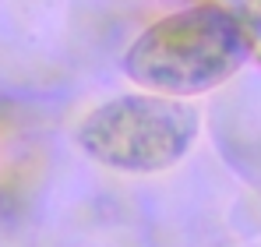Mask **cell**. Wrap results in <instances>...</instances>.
I'll return each mask as SVG.
<instances>
[{"instance_id":"obj_1","label":"cell","mask_w":261,"mask_h":247,"mask_svg":"<svg viewBox=\"0 0 261 247\" xmlns=\"http://www.w3.org/2000/svg\"><path fill=\"white\" fill-rule=\"evenodd\" d=\"M251 50L254 42L229 7L198 4L152 21L127 46L124 75L145 92L194 99L229 82Z\"/></svg>"},{"instance_id":"obj_2","label":"cell","mask_w":261,"mask_h":247,"mask_svg":"<svg viewBox=\"0 0 261 247\" xmlns=\"http://www.w3.org/2000/svg\"><path fill=\"white\" fill-rule=\"evenodd\" d=\"M198 134L201 113L194 103L141 88L92 106L74 127V145L117 173H163L184 163Z\"/></svg>"}]
</instances>
